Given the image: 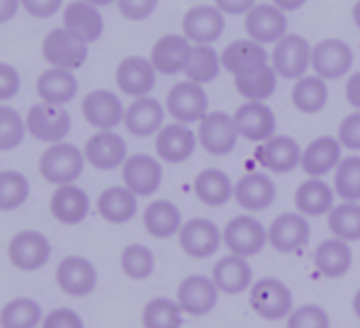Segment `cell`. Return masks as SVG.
<instances>
[{
    "label": "cell",
    "instance_id": "cell-1",
    "mask_svg": "<svg viewBox=\"0 0 360 328\" xmlns=\"http://www.w3.org/2000/svg\"><path fill=\"white\" fill-rule=\"evenodd\" d=\"M85 152L70 144V142H58L51 144L39 161V172L41 176L56 185V187H64V185H75L85 170Z\"/></svg>",
    "mask_w": 360,
    "mask_h": 328
},
{
    "label": "cell",
    "instance_id": "cell-2",
    "mask_svg": "<svg viewBox=\"0 0 360 328\" xmlns=\"http://www.w3.org/2000/svg\"><path fill=\"white\" fill-rule=\"evenodd\" d=\"M165 110L176 123L193 125L210 112V100L204 85H198L193 81H180L167 91Z\"/></svg>",
    "mask_w": 360,
    "mask_h": 328
},
{
    "label": "cell",
    "instance_id": "cell-3",
    "mask_svg": "<svg viewBox=\"0 0 360 328\" xmlns=\"http://www.w3.org/2000/svg\"><path fill=\"white\" fill-rule=\"evenodd\" d=\"M51 252L53 248H51L49 237L37 229H26V231L15 233L7 248L11 265L26 273H34L43 269L49 263Z\"/></svg>",
    "mask_w": 360,
    "mask_h": 328
},
{
    "label": "cell",
    "instance_id": "cell-4",
    "mask_svg": "<svg viewBox=\"0 0 360 328\" xmlns=\"http://www.w3.org/2000/svg\"><path fill=\"white\" fill-rule=\"evenodd\" d=\"M311 45L301 34H286L282 41L274 45V53L269 62L278 77L288 81H299L311 68Z\"/></svg>",
    "mask_w": 360,
    "mask_h": 328
},
{
    "label": "cell",
    "instance_id": "cell-5",
    "mask_svg": "<svg viewBox=\"0 0 360 328\" xmlns=\"http://www.w3.org/2000/svg\"><path fill=\"white\" fill-rule=\"evenodd\" d=\"M250 307L269 322H278L292 311V292L278 277H263L250 286Z\"/></svg>",
    "mask_w": 360,
    "mask_h": 328
},
{
    "label": "cell",
    "instance_id": "cell-6",
    "mask_svg": "<svg viewBox=\"0 0 360 328\" xmlns=\"http://www.w3.org/2000/svg\"><path fill=\"white\" fill-rule=\"evenodd\" d=\"M26 127L28 133L41 142L58 144L64 142L72 129V117L64 106H53V104H34L28 110L26 117Z\"/></svg>",
    "mask_w": 360,
    "mask_h": 328
},
{
    "label": "cell",
    "instance_id": "cell-7",
    "mask_svg": "<svg viewBox=\"0 0 360 328\" xmlns=\"http://www.w3.org/2000/svg\"><path fill=\"white\" fill-rule=\"evenodd\" d=\"M43 58L53 68H64L75 72L87 62L89 45L83 43L72 32H68L66 28H56L43 41Z\"/></svg>",
    "mask_w": 360,
    "mask_h": 328
},
{
    "label": "cell",
    "instance_id": "cell-8",
    "mask_svg": "<svg viewBox=\"0 0 360 328\" xmlns=\"http://www.w3.org/2000/svg\"><path fill=\"white\" fill-rule=\"evenodd\" d=\"M240 140L233 114L214 110L208 112L198 127V142L202 144V148L214 157H225L229 152L236 150Z\"/></svg>",
    "mask_w": 360,
    "mask_h": 328
},
{
    "label": "cell",
    "instance_id": "cell-9",
    "mask_svg": "<svg viewBox=\"0 0 360 328\" xmlns=\"http://www.w3.org/2000/svg\"><path fill=\"white\" fill-rule=\"evenodd\" d=\"M354 51L341 39H324L311 49V70L324 81H337L352 72Z\"/></svg>",
    "mask_w": 360,
    "mask_h": 328
},
{
    "label": "cell",
    "instance_id": "cell-10",
    "mask_svg": "<svg viewBox=\"0 0 360 328\" xmlns=\"http://www.w3.org/2000/svg\"><path fill=\"white\" fill-rule=\"evenodd\" d=\"M267 242V229L250 214L231 218L223 231V244L227 246V250L244 258L259 254Z\"/></svg>",
    "mask_w": 360,
    "mask_h": 328
},
{
    "label": "cell",
    "instance_id": "cell-11",
    "mask_svg": "<svg viewBox=\"0 0 360 328\" xmlns=\"http://www.w3.org/2000/svg\"><path fill=\"white\" fill-rule=\"evenodd\" d=\"M121 176H123V185L136 197H150L153 193L159 191L163 183V168L159 159L146 152H138L127 157V161L121 168Z\"/></svg>",
    "mask_w": 360,
    "mask_h": 328
},
{
    "label": "cell",
    "instance_id": "cell-12",
    "mask_svg": "<svg viewBox=\"0 0 360 328\" xmlns=\"http://www.w3.org/2000/svg\"><path fill=\"white\" fill-rule=\"evenodd\" d=\"M246 32L248 39L257 41L259 45H276L288 34V18L282 9L274 3L255 5L246 13Z\"/></svg>",
    "mask_w": 360,
    "mask_h": 328
},
{
    "label": "cell",
    "instance_id": "cell-13",
    "mask_svg": "<svg viewBox=\"0 0 360 328\" xmlns=\"http://www.w3.org/2000/svg\"><path fill=\"white\" fill-rule=\"evenodd\" d=\"M85 121L100 131H115L125 121V106L115 91L96 89L83 98L81 104Z\"/></svg>",
    "mask_w": 360,
    "mask_h": 328
},
{
    "label": "cell",
    "instance_id": "cell-14",
    "mask_svg": "<svg viewBox=\"0 0 360 328\" xmlns=\"http://www.w3.org/2000/svg\"><path fill=\"white\" fill-rule=\"evenodd\" d=\"M56 282L68 296L83 299L89 296L98 286V269L96 265L79 254H70L62 258L56 269Z\"/></svg>",
    "mask_w": 360,
    "mask_h": 328
},
{
    "label": "cell",
    "instance_id": "cell-15",
    "mask_svg": "<svg viewBox=\"0 0 360 328\" xmlns=\"http://www.w3.org/2000/svg\"><path fill=\"white\" fill-rule=\"evenodd\" d=\"M198 133L183 123H169L159 129L155 136V152L161 161L178 166V163H185L198 148Z\"/></svg>",
    "mask_w": 360,
    "mask_h": 328
},
{
    "label": "cell",
    "instance_id": "cell-16",
    "mask_svg": "<svg viewBox=\"0 0 360 328\" xmlns=\"http://www.w3.org/2000/svg\"><path fill=\"white\" fill-rule=\"evenodd\" d=\"M225 32V13L219 7L195 5L183 15V34L193 45H214Z\"/></svg>",
    "mask_w": 360,
    "mask_h": 328
},
{
    "label": "cell",
    "instance_id": "cell-17",
    "mask_svg": "<svg viewBox=\"0 0 360 328\" xmlns=\"http://www.w3.org/2000/svg\"><path fill=\"white\" fill-rule=\"evenodd\" d=\"M115 81L119 91H123L129 98H144L150 96V91L157 85V70L150 62V58L142 55H129L121 60L115 72Z\"/></svg>",
    "mask_w": 360,
    "mask_h": 328
},
{
    "label": "cell",
    "instance_id": "cell-18",
    "mask_svg": "<svg viewBox=\"0 0 360 328\" xmlns=\"http://www.w3.org/2000/svg\"><path fill=\"white\" fill-rule=\"evenodd\" d=\"M180 248L191 258H208L219 252L223 244V231L208 218H191L178 233Z\"/></svg>",
    "mask_w": 360,
    "mask_h": 328
},
{
    "label": "cell",
    "instance_id": "cell-19",
    "mask_svg": "<svg viewBox=\"0 0 360 328\" xmlns=\"http://www.w3.org/2000/svg\"><path fill=\"white\" fill-rule=\"evenodd\" d=\"M83 152L91 168L110 172L123 168V163L127 161V142L117 131H98L87 140Z\"/></svg>",
    "mask_w": 360,
    "mask_h": 328
},
{
    "label": "cell",
    "instance_id": "cell-20",
    "mask_svg": "<svg viewBox=\"0 0 360 328\" xmlns=\"http://www.w3.org/2000/svg\"><path fill=\"white\" fill-rule=\"evenodd\" d=\"M191 51L193 43L185 34H163L150 49V62L157 74L174 77L185 72Z\"/></svg>",
    "mask_w": 360,
    "mask_h": 328
},
{
    "label": "cell",
    "instance_id": "cell-21",
    "mask_svg": "<svg viewBox=\"0 0 360 328\" xmlns=\"http://www.w3.org/2000/svg\"><path fill=\"white\" fill-rule=\"evenodd\" d=\"M301 157H303V148L290 136H271L269 140L261 142L257 150L259 163L274 174L292 172L295 168L301 166Z\"/></svg>",
    "mask_w": 360,
    "mask_h": 328
},
{
    "label": "cell",
    "instance_id": "cell-22",
    "mask_svg": "<svg viewBox=\"0 0 360 328\" xmlns=\"http://www.w3.org/2000/svg\"><path fill=\"white\" fill-rule=\"evenodd\" d=\"M233 121L240 138L248 142H265L276 136V112L267 102H244L236 112Z\"/></svg>",
    "mask_w": 360,
    "mask_h": 328
},
{
    "label": "cell",
    "instance_id": "cell-23",
    "mask_svg": "<svg viewBox=\"0 0 360 328\" xmlns=\"http://www.w3.org/2000/svg\"><path fill=\"white\" fill-rule=\"evenodd\" d=\"M311 229L307 223V216L301 212H284L280 214L267 229V240L269 244L284 254L301 250L309 242Z\"/></svg>",
    "mask_w": 360,
    "mask_h": 328
},
{
    "label": "cell",
    "instance_id": "cell-24",
    "mask_svg": "<svg viewBox=\"0 0 360 328\" xmlns=\"http://www.w3.org/2000/svg\"><path fill=\"white\" fill-rule=\"evenodd\" d=\"M343 146L337 136H320L303 148L301 168L309 178H324L341 163Z\"/></svg>",
    "mask_w": 360,
    "mask_h": 328
},
{
    "label": "cell",
    "instance_id": "cell-25",
    "mask_svg": "<svg viewBox=\"0 0 360 328\" xmlns=\"http://www.w3.org/2000/svg\"><path fill=\"white\" fill-rule=\"evenodd\" d=\"M219 286L212 277L189 275L178 286V305L189 315H206L219 303Z\"/></svg>",
    "mask_w": 360,
    "mask_h": 328
},
{
    "label": "cell",
    "instance_id": "cell-26",
    "mask_svg": "<svg viewBox=\"0 0 360 328\" xmlns=\"http://www.w3.org/2000/svg\"><path fill=\"white\" fill-rule=\"evenodd\" d=\"M165 106L155 100L153 96L136 98L127 108H125V129L136 136V138H150L157 136L159 129L163 127L165 121Z\"/></svg>",
    "mask_w": 360,
    "mask_h": 328
},
{
    "label": "cell",
    "instance_id": "cell-27",
    "mask_svg": "<svg viewBox=\"0 0 360 328\" xmlns=\"http://www.w3.org/2000/svg\"><path fill=\"white\" fill-rule=\"evenodd\" d=\"M49 210L58 223L75 227V225H81L89 216L91 199L85 189L77 185H64V187H58L56 193L51 195Z\"/></svg>",
    "mask_w": 360,
    "mask_h": 328
},
{
    "label": "cell",
    "instance_id": "cell-28",
    "mask_svg": "<svg viewBox=\"0 0 360 328\" xmlns=\"http://www.w3.org/2000/svg\"><path fill=\"white\" fill-rule=\"evenodd\" d=\"M64 28L79 37L83 43L91 45L104 34V18L100 9L87 0H75L64 9Z\"/></svg>",
    "mask_w": 360,
    "mask_h": 328
},
{
    "label": "cell",
    "instance_id": "cell-29",
    "mask_svg": "<svg viewBox=\"0 0 360 328\" xmlns=\"http://www.w3.org/2000/svg\"><path fill=\"white\" fill-rule=\"evenodd\" d=\"M233 199L248 212H263L276 202V185L263 172H250L236 183Z\"/></svg>",
    "mask_w": 360,
    "mask_h": 328
},
{
    "label": "cell",
    "instance_id": "cell-30",
    "mask_svg": "<svg viewBox=\"0 0 360 328\" xmlns=\"http://www.w3.org/2000/svg\"><path fill=\"white\" fill-rule=\"evenodd\" d=\"M278 72L274 70L271 62L255 66L242 74L233 77L236 91L246 100V102H267L276 89H278Z\"/></svg>",
    "mask_w": 360,
    "mask_h": 328
},
{
    "label": "cell",
    "instance_id": "cell-31",
    "mask_svg": "<svg viewBox=\"0 0 360 328\" xmlns=\"http://www.w3.org/2000/svg\"><path fill=\"white\" fill-rule=\"evenodd\" d=\"M37 93L45 104L66 106L79 93V79L72 70L49 68L37 81Z\"/></svg>",
    "mask_w": 360,
    "mask_h": 328
},
{
    "label": "cell",
    "instance_id": "cell-32",
    "mask_svg": "<svg viewBox=\"0 0 360 328\" xmlns=\"http://www.w3.org/2000/svg\"><path fill=\"white\" fill-rule=\"evenodd\" d=\"M212 280L223 294H240L252 286V267L248 258L227 254L214 265Z\"/></svg>",
    "mask_w": 360,
    "mask_h": 328
},
{
    "label": "cell",
    "instance_id": "cell-33",
    "mask_svg": "<svg viewBox=\"0 0 360 328\" xmlns=\"http://www.w3.org/2000/svg\"><path fill=\"white\" fill-rule=\"evenodd\" d=\"M142 223L148 235L157 240H167L183 229V214H180L178 206L169 199H157L146 206L142 214Z\"/></svg>",
    "mask_w": 360,
    "mask_h": 328
},
{
    "label": "cell",
    "instance_id": "cell-34",
    "mask_svg": "<svg viewBox=\"0 0 360 328\" xmlns=\"http://www.w3.org/2000/svg\"><path fill=\"white\" fill-rule=\"evenodd\" d=\"M98 212L110 225H125L138 214V197L123 187H108L98 197Z\"/></svg>",
    "mask_w": 360,
    "mask_h": 328
},
{
    "label": "cell",
    "instance_id": "cell-35",
    "mask_svg": "<svg viewBox=\"0 0 360 328\" xmlns=\"http://www.w3.org/2000/svg\"><path fill=\"white\" fill-rule=\"evenodd\" d=\"M221 62H223V70H227L231 77H236V74H242L255 66L267 64L269 53L257 41L244 39V41L229 43L221 53Z\"/></svg>",
    "mask_w": 360,
    "mask_h": 328
},
{
    "label": "cell",
    "instance_id": "cell-36",
    "mask_svg": "<svg viewBox=\"0 0 360 328\" xmlns=\"http://www.w3.org/2000/svg\"><path fill=\"white\" fill-rule=\"evenodd\" d=\"M335 189L322 178H307L295 193V206L303 216H322L335 208Z\"/></svg>",
    "mask_w": 360,
    "mask_h": 328
},
{
    "label": "cell",
    "instance_id": "cell-37",
    "mask_svg": "<svg viewBox=\"0 0 360 328\" xmlns=\"http://www.w3.org/2000/svg\"><path fill=\"white\" fill-rule=\"evenodd\" d=\"M314 265L324 277H343L352 267V250L347 242L337 237L324 240L314 252Z\"/></svg>",
    "mask_w": 360,
    "mask_h": 328
},
{
    "label": "cell",
    "instance_id": "cell-38",
    "mask_svg": "<svg viewBox=\"0 0 360 328\" xmlns=\"http://www.w3.org/2000/svg\"><path fill=\"white\" fill-rule=\"evenodd\" d=\"M193 189H195V195L202 204H206L210 208H221L233 197L236 185L231 183V178L223 170L208 168V170L198 174Z\"/></svg>",
    "mask_w": 360,
    "mask_h": 328
},
{
    "label": "cell",
    "instance_id": "cell-39",
    "mask_svg": "<svg viewBox=\"0 0 360 328\" xmlns=\"http://www.w3.org/2000/svg\"><path fill=\"white\" fill-rule=\"evenodd\" d=\"M292 106L303 114H318L328 104V85L318 74H305L295 81L290 91Z\"/></svg>",
    "mask_w": 360,
    "mask_h": 328
},
{
    "label": "cell",
    "instance_id": "cell-40",
    "mask_svg": "<svg viewBox=\"0 0 360 328\" xmlns=\"http://www.w3.org/2000/svg\"><path fill=\"white\" fill-rule=\"evenodd\" d=\"M43 307L32 296H15L0 309L3 328H37L43 324Z\"/></svg>",
    "mask_w": 360,
    "mask_h": 328
},
{
    "label": "cell",
    "instance_id": "cell-41",
    "mask_svg": "<svg viewBox=\"0 0 360 328\" xmlns=\"http://www.w3.org/2000/svg\"><path fill=\"white\" fill-rule=\"evenodd\" d=\"M221 70H223L221 53L212 45H193L191 58L183 74H187V81H193L198 85H208L219 79Z\"/></svg>",
    "mask_w": 360,
    "mask_h": 328
},
{
    "label": "cell",
    "instance_id": "cell-42",
    "mask_svg": "<svg viewBox=\"0 0 360 328\" xmlns=\"http://www.w3.org/2000/svg\"><path fill=\"white\" fill-rule=\"evenodd\" d=\"M183 307L178 301L157 296L150 299L142 311V324L144 328H180L183 326Z\"/></svg>",
    "mask_w": 360,
    "mask_h": 328
},
{
    "label": "cell",
    "instance_id": "cell-43",
    "mask_svg": "<svg viewBox=\"0 0 360 328\" xmlns=\"http://www.w3.org/2000/svg\"><path fill=\"white\" fill-rule=\"evenodd\" d=\"M328 229L337 240L360 242V204L343 202L328 212Z\"/></svg>",
    "mask_w": 360,
    "mask_h": 328
},
{
    "label": "cell",
    "instance_id": "cell-44",
    "mask_svg": "<svg viewBox=\"0 0 360 328\" xmlns=\"http://www.w3.org/2000/svg\"><path fill=\"white\" fill-rule=\"evenodd\" d=\"M30 197V181L18 170L0 172V212L20 210Z\"/></svg>",
    "mask_w": 360,
    "mask_h": 328
},
{
    "label": "cell",
    "instance_id": "cell-45",
    "mask_svg": "<svg viewBox=\"0 0 360 328\" xmlns=\"http://www.w3.org/2000/svg\"><path fill=\"white\" fill-rule=\"evenodd\" d=\"M333 189L343 202H360V155L341 159L335 170Z\"/></svg>",
    "mask_w": 360,
    "mask_h": 328
},
{
    "label": "cell",
    "instance_id": "cell-46",
    "mask_svg": "<svg viewBox=\"0 0 360 328\" xmlns=\"http://www.w3.org/2000/svg\"><path fill=\"white\" fill-rule=\"evenodd\" d=\"M121 269L131 280H146L155 271V254L144 244H129L121 252Z\"/></svg>",
    "mask_w": 360,
    "mask_h": 328
},
{
    "label": "cell",
    "instance_id": "cell-47",
    "mask_svg": "<svg viewBox=\"0 0 360 328\" xmlns=\"http://www.w3.org/2000/svg\"><path fill=\"white\" fill-rule=\"evenodd\" d=\"M26 119L11 106H0V152L18 148L26 140Z\"/></svg>",
    "mask_w": 360,
    "mask_h": 328
},
{
    "label": "cell",
    "instance_id": "cell-48",
    "mask_svg": "<svg viewBox=\"0 0 360 328\" xmlns=\"http://www.w3.org/2000/svg\"><path fill=\"white\" fill-rule=\"evenodd\" d=\"M286 328H330V317L320 305H301L286 317Z\"/></svg>",
    "mask_w": 360,
    "mask_h": 328
},
{
    "label": "cell",
    "instance_id": "cell-49",
    "mask_svg": "<svg viewBox=\"0 0 360 328\" xmlns=\"http://www.w3.org/2000/svg\"><path fill=\"white\" fill-rule=\"evenodd\" d=\"M119 13L129 22H146L159 7V0H117Z\"/></svg>",
    "mask_w": 360,
    "mask_h": 328
},
{
    "label": "cell",
    "instance_id": "cell-50",
    "mask_svg": "<svg viewBox=\"0 0 360 328\" xmlns=\"http://www.w3.org/2000/svg\"><path fill=\"white\" fill-rule=\"evenodd\" d=\"M337 138L343 148L360 150V110H354L339 123Z\"/></svg>",
    "mask_w": 360,
    "mask_h": 328
},
{
    "label": "cell",
    "instance_id": "cell-51",
    "mask_svg": "<svg viewBox=\"0 0 360 328\" xmlns=\"http://www.w3.org/2000/svg\"><path fill=\"white\" fill-rule=\"evenodd\" d=\"M41 328H85V322L75 309L58 307L43 317Z\"/></svg>",
    "mask_w": 360,
    "mask_h": 328
},
{
    "label": "cell",
    "instance_id": "cell-52",
    "mask_svg": "<svg viewBox=\"0 0 360 328\" xmlns=\"http://www.w3.org/2000/svg\"><path fill=\"white\" fill-rule=\"evenodd\" d=\"M22 89V77L15 66L0 62V102L15 98Z\"/></svg>",
    "mask_w": 360,
    "mask_h": 328
},
{
    "label": "cell",
    "instance_id": "cell-53",
    "mask_svg": "<svg viewBox=\"0 0 360 328\" xmlns=\"http://www.w3.org/2000/svg\"><path fill=\"white\" fill-rule=\"evenodd\" d=\"M64 5V0H22V7L37 20L53 18Z\"/></svg>",
    "mask_w": 360,
    "mask_h": 328
},
{
    "label": "cell",
    "instance_id": "cell-54",
    "mask_svg": "<svg viewBox=\"0 0 360 328\" xmlns=\"http://www.w3.org/2000/svg\"><path fill=\"white\" fill-rule=\"evenodd\" d=\"M257 0H214V7H219L225 15H246Z\"/></svg>",
    "mask_w": 360,
    "mask_h": 328
},
{
    "label": "cell",
    "instance_id": "cell-55",
    "mask_svg": "<svg viewBox=\"0 0 360 328\" xmlns=\"http://www.w3.org/2000/svg\"><path fill=\"white\" fill-rule=\"evenodd\" d=\"M345 98L352 104V108L360 110V72H354L345 81Z\"/></svg>",
    "mask_w": 360,
    "mask_h": 328
},
{
    "label": "cell",
    "instance_id": "cell-56",
    "mask_svg": "<svg viewBox=\"0 0 360 328\" xmlns=\"http://www.w3.org/2000/svg\"><path fill=\"white\" fill-rule=\"evenodd\" d=\"M22 7V0H0V26L11 22Z\"/></svg>",
    "mask_w": 360,
    "mask_h": 328
},
{
    "label": "cell",
    "instance_id": "cell-57",
    "mask_svg": "<svg viewBox=\"0 0 360 328\" xmlns=\"http://www.w3.org/2000/svg\"><path fill=\"white\" fill-rule=\"evenodd\" d=\"M271 3H274L278 9H282L284 13H295V11H299L301 7H305L307 0H271Z\"/></svg>",
    "mask_w": 360,
    "mask_h": 328
},
{
    "label": "cell",
    "instance_id": "cell-58",
    "mask_svg": "<svg viewBox=\"0 0 360 328\" xmlns=\"http://www.w3.org/2000/svg\"><path fill=\"white\" fill-rule=\"evenodd\" d=\"M352 22H354V26L360 30V0L352 7Z\"/></svg>",
    "mask_w": 360,
    "mask_h": 328
},
{
    "label": "cell",
    "instance_id": "cell-59",
    "mask_svg": "<svg viewBox=\"0 0 360 328\" xmlns=\"http://www.w3.org/2000/svg\"><path fill=\"white\" fill-rule=\"evenodd\" d=\"M352 309H354V313H356V317L360 320V290L354 294V299H352Z\"/></svg>",
    "mask_w": 360,
    "mask_h": 328
},
{
    "label": "cell",
    "instance_id": "cell-60",
    "mask_svg": "<svg viewBox=\"0 0 360 328\" xmlns=\"http://www.w3.org/2000/svg\"><path fill=\"white\" fill-rule=\"evenodd\" d=\"M87 3H91L94 7H108V5H112V3H117V0H87Z\"/></svg>",
    "mask_w": 360,
    "mask_h": 328
}]
</instances>
